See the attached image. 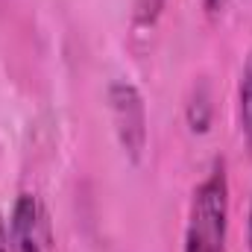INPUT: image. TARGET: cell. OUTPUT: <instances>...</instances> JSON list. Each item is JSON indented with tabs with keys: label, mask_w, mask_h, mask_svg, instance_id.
Here are the masks:
<instances>
[{
	"label": "cell",
	"mask_w": 252,
	"mask_h": 252,
	"mask_svg": "<svg viewBox=\"0 0 252 252\" xmlns=\"http://www.w3.org/2000/svg\"><path fill=\"white\" fill-rule=\"evenodd\" d=\"M229 235V173L226 158H214L193 188L182 252H226Z\"/></svg>",
	"instance_id": "obj_1"
},
{
	"label": "cell",
	"mask_w": 252,
	"mask_h": 252,
	"mask_svg": "<svg viewBox=\"0 0 252 252\" xmlns=\"http://www.w3.org/2000/svg\"><path fill=\"white\" fill-rule=\"evenodd\" d=\"M9 250L12 252H56V235L50 211L38 193H18L9 220Z\"/></svg>",
	"instance_id": "obj_2"
},
{
	"label": "cell",
	"mask_w": 252,
	"mask_h": 252,
	"mask_svg": "<svg viewBox=\"0 0 252 252\" xmlns=\"http://www.w3.org/2000/svg\"><path fill=\"white\" fill-rule=\"evenodd\" d=\"M109 106L118 141L132 161H141L147 150V103L129 79H115L109 85Z\"/></svg>",
	"instance_id": "obj_3"
},
{
	"label": "cell",
	"mask_w": 252,
	"mask_h": 252,
	"mask_svg": "<svg viewBox=\"0 0 252 252\" xmlns=\"http://www.w3.org/2000/svg\"><path fill=\"white\" fill-rule=\"evenodd\" d=\"M211 115H214L211 88H208V82H196L193 91H190V97H188V106H185L188 126L193 129V132H208V126H211Z\"/></svg>",
	"instance_id": "obj_4"
},
{
	"label": "cell",
	"mask_w": 252,
	"mask_h": 252,
	"mask_svg": "<svg viewBox=\"0 0 252 252\" xmlns=\"http://www.w3.org/2000/svg\"><path fill=\"white\" fill-rule=\"evenodd\" d=\"M238 118H241V132L252 147V50L247 56L244 73H241V85H238Z\"/></svg>",
	"instance_id": "obj_5"
},
{
	"label": "cell",
	"mask_w": 252,
	"mask_h": 252,
	"mask_svg": "<svg viewBox=\"0 0 252 252\" xmlns=\"http://www.w3.org/2000/svg\"><path fill=\"white\" fill-rule=\"evenodd\" d=\"M158 9H161V0H138L135 21L138 24H153V18L158 15Z\"/></svg>",
	"instance_id": "obj_6"
},
{
	"label": "cell",
	"mask_w": 252,
	"mask_h": 252,
	"mask_svg": "<svg viewBox=\"0 0 252 252\" xmlns=\"http://www.w3.org/2000/svg\"><path fill=\"white\" fill-rule=\"evenodd\" d=\"M0 252H9V229H6L3 217H0Z\"/></svg>",
	"instance_id": "obj_7"
},
{
	"label": "cell",
	"mask_w": 252,
	"mask_h": 252,
	"mask_svg": "<svg viewBox=\"0 0 252 252\" xmlns=\"http://www.w3.org/2000/svg\"><path fill=\"white\" fill-rule=\"evenodd\" d=\"M226 3H229V0H205V9H208L211 15H217V12H220Z\"/></svg>",
	"instance_id": "obj_8"
},
{
	"label": "cell",
	"mask_w": 252,
	"mask_h": 252,
	"mask_svg": "<svg viewBox=\"0 0 252 252\" xmlns=\"http://www.w3.org/2000/svg\"><path fill=\"white\" fill-rule=\"evenodd\" d=\"M250 252H252V208H250Z\"/></svg>",
	"instance_id": "obj_9"
}]
</instances>
